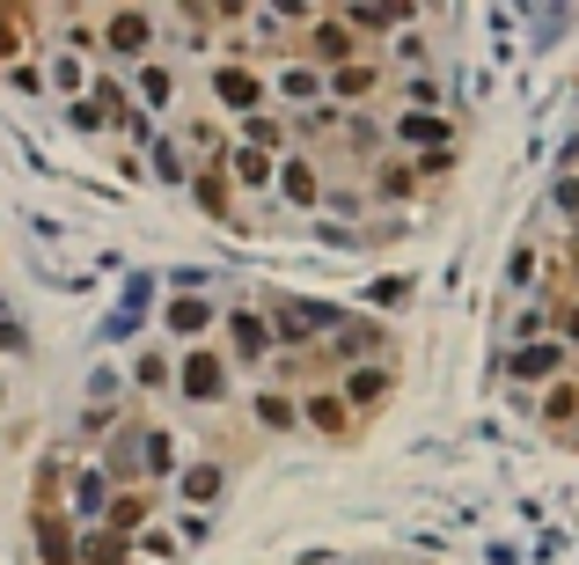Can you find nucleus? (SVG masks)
Wrapping results in <instances>:
<instances>
[{
    "label": "nucleus",
    "instance_id": "nucleus-13",
    "mask_svg": "<svg viewBox=\"0 0 579 565\" xmlns=\"http://www.w3.org/2000/svg\"><path fill=\"white\" fill-rule=\"evenodd\" d=\"M228 493V462H213V456H198L192 470H184V499L192 507H213V499Z\"/></svg>",
    "mask_w": 579,
    "mask_h": 565
},
{
    "label": "nucleus",
    "instance_id": "nucleus-2",
    "mask_svg": "<svg viewBox=\"0 0 579 565\" xmlns=\"http://www.w3.org/2000/svg\"><path fill=\"white\" fill-rule=\"evenodd\" d=\"M235 360L220 353V345H184V353H176V397H184V405L192 411H213V405H228L235 397Z\"/></svg>",
    "mask_w": 579,
    "mask_h": 565
},
{
    "label": "nucleus",
    "instance_id": "nucleus-8",
    "mask_svg": "<svg viewBox=\"0 0 579 565\" xmlns=\"http://www.w3.org/2000/svg\"><path fill=\"white\" fill-rule=\"evenodd\" d=\"M411 192H425V184H419V162H404L396 147H389V155H374L367 206H396V198H411Z\"/></svg>",
    "mask_w": 579,
    "mask_h": 565
},
{
    "label": "nucleus",
    "instance_id": "nucleus-6",
    "mask_svg": "<svg viewBox=\"0 0 579 565\" xmlns=\"http://www.w3.org/2000/svg\"><path fill=\"white\" fill-rule=\"evenodd\" d=\"M337 382H345V411L367 419L389 389H396V368H389V360H360V368H337Z\"/></svg>",
    "mask_w": 579,
    "mask_h": 565
},
{
    "label": "nucleus",
    "instance_id": "nucleus-10",
    "mask_svg": "<svg viewBox=\"0 0 579 565\" xmlns=\"http://www.w3.org/2000/svg\"><path fill=\"white\" fill-rule=\"evenodd\" d=\"M301 419L316 426V434H331V441H345L352 426H360V419L345 411V397H337V389H308V397H301Z\"/></svg>",
    "mask_w": 579,
    "mask_h": 565
},
{
    "label": "nucleus",
    "instance_id": "nucleus-7",
    "mask_svg": "<svg viewBox=\"0 0 579 565\" xmlns=\"http://www.w3.org/2000/svg\"><path fill=\"white\" fill-rule=\"evenodd\" d=\"M396 147H419V155H440V147H462L455 118H433V110H396Z\"/></svg>",
    "mask_w": 579,
    "mask_h": 565
},
{
    "label": "nucleus",
    "instance_id": "nucleus-14",
    "mask_svg": "<svg viewBox=\"0 0 579 565\" xmlns=\"http://www.w3.org/2000/svg\"><path fill=\"white\" fill-rule=\"evenodd\" d=\"M147 155H155V177H161V184H192V155H184V140H176V133H155V140H147Z\"/></svg>",
    "mask_w": 579,
    "mask_h": 565
},
{
    "label": "nucleus",
    "instance_id": "nucleus-1",
    "mask_svg": "<svg viewBox=\"0 0 579 565\" xmlns=\"http://www.w3.org/2000/svg\"><path fill=\"white\" fill-rule=\"evenodd\" d=\"M155 45H161V16L155 8H110V16H96V67H104V59L147 67Z\"/></svg>",
    "mask_w": 579,
    "mask_h": 565
},
{
    "label": "nucleus",
    "instance_id": "nucleus-9",
    "mask_svg": "<svg viewBox=\"0 0 579 565\" xmlns=\"http://www.w3.org/2000/svg\"><path fill=\"white\" fill-rule=\"evenodd\" d=\"M192 198H198V213H213V221H235V184H228L220 162H198L192 169Z\"/></svg>",
    "mask_w": 579,
    "mask_h": 565
},
{
    "label": "nucleus",
    "instance_id": "nucleus-4",
    "mask_svg": "<svg viewBox=\"0 0 579 565\" xmlns=\"http://www.w3.org/2000/svg\"><path fill=\"white\" fill-rule=\"evenodd\" d=\"M507 368H513V382H521V397H528L536 382H543V389H550V382H565V374H572V353H565L558 338H543V345H513Z\"/></svg>",
    "mask_w": 579,
    "mask_h": 565
},
{
    "label": "nucleus",
    "instance_id": "nucleus-12",
    "mask_svg": "<svg viewBox=\"0 0 579 565\" xmlns=\"http://www.w3.org/2000/svg\"><path fill=\"white\" fill-rule=\"evenodd\" d=\"M169 338H192V345H206V331H213V301H198V294H176L169 301Z\"/></svg>",
    "mask_w": 579,
    "mask_h": 565
},
{
    "label": "nucleus",
    "instance_id": "nucleus-16",
    "mask_svg": "<svg viewBox=\"0 0 579 565\" xmlns=\"http://www.w3.org/2000/svg\"><path fill=\"white\" fill-rule=\"evenodd\" d=\"M367 345H382V323H352V331L337 338V360H345V353H367Z\"/></svg>",
    "mask_w": 579,
    "mask_h": 565
},
{
    "label": "nucleus",
    "instance_id": "nucleus-17",
    "mask_svg": "<svg viewBox=\"0 0 579 565\" xmlns=\"http://www.w3.org/2000/svg\"><path fill=\"white\" fill-rule=\"evenodd\" d=\"M67 110H73V125H81V133H110L104 110H96V96H81V104H67Z\"/></svg>",
    "mask_w": 579,
    "mask_h": 565
},
{
    "label": "nucleus",
    "instance_id": "nucleus-15",
    "mask_svg": "<svg viewBox=\"0 0 579 565\" xmlns=\"http://www.w3.org/2000/svg\"><path fill=\"white\" fill-rule=\"evenodd\" d=\"M176 382V353L169 345H147L140 360H133V389H169Z\"/></svg>",
    "mask_w": 579,
    "mask_h": 565
},
{
    "label": "nucleus",
    "instance_id": "nucleus-11",
    "mask_svg": "<svg viewBox=\"0 0 579 565\" xmlns=\"http://www.w3.org/2000/svg\"><path fill=\"white\" fill-rule=\"evenodd\" d=\"M249 411H257V434H294L301 426V397H286V389H272V382L249 397Z\"/></svg>",
    "mask_w": 579,
    "mask_h": 565
},
{
    "label": "nucleus",
    "instance_id": "nucleus-5",
    "mask_svg": "<svg viewBox=\"0 0 579 565\" xmlns=\"http://www.w3.org/2000/svg\"><path fill=\"white\" fill-rule=\"evenodd\" d=\"M133 96H140V118L155 125L161 110H176V104H184V81H176V67L155 52L147 67H133Z\"/></svg>",
    "mask_w": 579,
    "mask_h": 565
},
{
    "label": "nucleus",
    "instance_id": "nucleus-3",
    "mask_svg": "<svg viewBox=\"0 0 579 565\" xmlns=\"http://www.w3.org/2000/svg\"><path fill=\"white\" fill-rule=\"evenodd\" d=\"M272 192L286 198V213H316L323 198H331V177H323V162L308 155V147H294V155H279V177H272Z\"/></svg>",
    "mask_w": 579,
    "mask_h": 565
}]
</instances>
